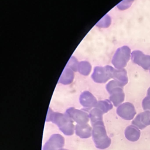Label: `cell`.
Segmentation results:
<instances>
[{"instance_id":"1","label":"cell","mask_w":150,"mask_h":150,"mask_svg":"<svg viewBox=\"0 0 150 150\" xmlns=\"http://www.w3.org/2000/svg\"><path fill=\"white\" fill-rule=\"evenodd\" d=\"M46 121H52L56 124L59 129L67 136L73 135L75 131L73 120L66 113L55 112L50 108H49Z\"/></svg>"},{"instance_id":"2","label":"cell","mask_w":150,"mask_h":150,"mask_svg":"<svg viewBox=\"0 0 150 150\" xmlns=\"http://www.w3.org/2000/svg\"><path fill=\"white\" fill-rule=\"evenodd\" d=\"M92 126L93 127L92 129V137L96 148L104 149L109 147L111 140L107 134L103 121L97 123Z\"/></svg>"},{"instance_id":"3","label":"cell","mask_w":150,"mask_h":150,"mask_svg":"<svg viewBox=\"0 0 150 150\" xmlns=\"http://www.w3.org/2000/svg\"><path fill=\"white\" fill-rule=\"evenodd\" d=\"M130 57L131 49L127 46H123L117 49L111 62L117 69H122L127 66Z\"/></svg>"},{"instance_id":"4","label":"cell","mask_w":150,"mask_h":150,"mask_svg":"<svg viewBox=\"0 0 150 150\" xmlns=\"http://www.w3.org/2000/svg\"><path fill=\"white\" fill-rule=\"evenodd\" d=\"M112 67L111 66H105L104 67L96 66L91 75L93 80L99 83H104L107 82L111 78V72Z\"/></svg>"},{"instance_id":"5","label":"cell","mask_w":150,"mask_h":150,"mask_svg":"<svg viewBox=\"0 0 150 150\" xmlns=\"http://www.w3.org/2000/svg\"><path fill=\"white\" fill-rule=\"evenodd\" d=\"M116 112L121 118L125 120H131L136 115L134 105L129 102L120 104L117 107Z\"/></svg>"},{"instance_id":"6","label":"cell","mask_w":150,"mask_h":150,"mask_svg":"<svg viewBox=\"0 0 150 150\" xmlns=\"http://www.w3.org/2000/svg\"><path fill=\"white\" fill-rule=\"evenodd\" d=\"M66 114L78 124H87L90 118L87 112L82 110L76 109L74 107L68 108L66 111Z\"/></svg>"},{"instance_id":"7","label":"cell","mask_w":150,"mask_h":150,"mask_svg":"<svg viewBox=\"0 0 150 150\" xmlns=\"http://www.w3.org/2000/svg\"><path fill=\"white\" fill-rule=\"evenodd\" d=\"M64 145V138L59 134H54L45 144L42 150H60Z\"/></svg>"},{"instance_id":"8","label":"cell","mask_w":150,"mask_h":150,"mask_svg":"<svg viewBox=\"0 0 150 150\" xmlns=\"http://www.w3.org/2000/svg\"><path fill=\"white\" fill-rule=\"evenodd\" d=\"M131 60L145 70L150 69V56L145 54L140 50H134L131 53Z\"/></svg>"},{"instance_id":"9","label":"cell","mask_w":150,"mask_h":150,"mask_svg":"<svg viewBox=\"0 0 150 150\" xmlns=\"http://www.w3.org/2000/svg\"><path fill=\"white\" fill-rule=\"evenodd\" d=\"M132 124L139 129H143L147 126L150 125V111H144L138 114L132 120Z\"/></svg>"},{"instance_id":"10","label":"cell","mask_w":150,"mask_h":150,"mask_svg":"<svg viewBox=\"0 0 150 150\" xmlns=\"http://www.w3.org/2000/svg\"><path fill=\"white\" fill-rule=\"evenodd\" d=\"M79 101L81 105L87 108L91 109L96 107L97 101L96 97L89 91H83L79 97Z\"/></svg>"},{"instance_id":"11","label":"cell","mask_w":150,"mask_h":150,"mask_svg":"<svg viewBox=\"0 0 150 150\" xmlns=\"http://www.w3.org/2000/svg\"><path fill=\"white\" fill-rule=\"evenodd\" d=\"M125 137L129 141L135 142L138 141L141 135L140 129L134 125L128 126L125 129Z\"/></svg>"},{"instance_id":"12","label":"cell","mask_w":150,"mask_h":150,"mask_svg":"<svg viewBox=\"0 0 150 150\" xmlns=\"http://www.w3.org/2000/svg\"><path fill=\"white\" fill-rule=\"evenodd\" d=\"M75 133L81 138H88L92 135V129L87 123L84 124H77L75 126Z\"/></svg>"},{"instance_id":"13","label":"cell","mask_w":150,"mask_h":150,"mask_svg":"<svg viewBox=\"0 0 150 150\" xmlns=\"http://www.w3.org/2000/svg\"><path fill=\"white\" fill-rule=\"evenodd\" d=\"M111 78L120 81L124 86L126 85L128 81L127 73L124 69H115L114 68H112L111 72Z\"/></svg>"},{"instance_id":"14","label":"cell","mask_w":150,"mask_h":150,"mask_svg":"<svg viewBox=\"0 0 150 150\" xmlns=\"http://www.w3.org/2000/svg\"><path fill=\"white\" fill-rule=\"evenodd\" d=\"M74 79V73L69 67L66 66L63 70L59 82L63 84H69L72 83Z\"/></svg>"},{"instance_id":"15","label":"cell","mask_w":150,"mask_h":150,"mask_svg":"<svg viewBox=\"0 0 150 150\" xmlns=\"http://www.w3.org/2000/svg\"><path fill=\"white\" fill-rule=\"evenodd\" d=\"M104 113L98 108L96 107L93 108L89 113V118L90 119L92 125L103 122V114Z\"/></svg>"},{"instance_id":"16","label":"cell","mask_w":150,"mask_h":150,"mask_svg":"<svg viewBox=\"0 0 150 150\" xmlns=\"http://www.w3.org/2000/svg\"><path fill=\"white\" fill-rule=\"evenodd\" d=\"M124 86L120 81L114 80L108 83L106 85V90L108 93L111 95L114 93L119 91H123V87Z\"/></svg>"},{"instance_id":"17","label":"cell","mask_w":150,"mask_h":150,"mask_svg":"<svg viewBox=\"0 0 150 150\" xmlns=\"http://www.w3.org/2000/svg\"><path fill=\"white\" fill-rule=\"evenodd\" d=\"M109 98L115 107H118L124 101L125 94L123 91H117L111 94Z\"/></svg>"},{"instance_id":"18","label":"cell","mask_w":150,"mask_h":150,"mask_svg":"<svg viewBox=\"0 0 150 150\" xmlns=\"http://www.w3.org/2000/svg\"><path fill=\"white\" fill-rule=\"evenodd\" d=\"M96 107L100 109L103 113H106L112 108V104L110 100L106 99L97 101Z\"/></svg>"},{"instance_id":"19","label":"cell","mask_w":150,"mask_h":150,"mask_svg":"<svg viewBox=\"0 0 150 150\" xmlns=\"http://www.w3.org/2000/svg\"><path fill=\"white\" fill-rule=\"evenodd\" d=\"M91 69L90 64L86 61H82L79 63L77 71L83 75L87 76L89 74Z\"/></svg>"},{"instance_id":"20","label":"cell","mask_w":150,"mask_h":150,"mask_svg":"<svg viewBox=\"0 0 150 150\" xmlns=\"http://www.w3.org/2000/svg\"><path fill=\"white\" fill-rule=\"evenodd\" d=\"M79 62L77 61V60L73 56H71L69 62L67 63V65L66 66L69 67L70 69H71L73 71H77L78 70V66H79Z\"/></svg>"},{"instance_id":"21","label":"cell","mask_w":150,"mask_h":150,"mask_svg":"<svg viewBox=\"0 0 150 150\" xmlns=\"http://www.w3.org/2000/svg\"><path fill=\"white\" fill-rule=\"evenodd\" d=\"M111 23V18L109 17L108 15H105L104 18H102L101 20L97 24L98 26L101 28H107L108 27Z\"/></svg>"},{"instance_id":"22","label":"cell","mask_w":150,"mask_h":150,"mask_svg":"<svg viewBox=\"0 0 150 150\" xmlns=\"http://www.w3.org/2000/svg\"><path fill=\"white\" fill-rule=\"evenodd\" d=\"M142 107L144 111H150V96H146L142 101Z\"/></svg>"},{"instance_id":"23","label":"cell","mask_w":150,"mask_h":150,"mask_svg":"<svg viewBox=\"0 0 150 150\" xmlns=\"http://www.w3.org/2000/svg\"><path fill=\"white\" fill-rule=\"evenodd\" d=\"M132 1H133V0H127V3L121 2L120 4H118L117 5V6L121 10L125 9L126 8H128L130 6V5L132 4Z\"/></svg>"},{"instance_id":"24","label":"cell","mask_w":150,"mask_h":150,"mask_svg":"<svg viewBox=\"0 0 150 150\" xmlns=\"http://www.w3.org/2000/svg\"><path fill=\"white\" fill-rule=\"evenodd\" d=\"M147 96H150V87L148 88V91H147Z\"/></svg>"},{"instance_id":"25","label":"cell","mask_w":150,"mask_h":150,"mask_svg":"<svg viewBox=\"0 0 150 150\" xmlns=\"http://www.w3.org/2000/svg\"><path fill=\"white\" fill-rule=\"evenodd\" d=\"M60 150H68V149H62Z\"/></svg>"},{"instance_id":"26","label":"cell","mask_w":150,"mask_h":150,"mask_svg":"<svg viewBox=\"0 0 150 150\" xmlns=\"http://www.w3.org/2000/svg\"><path fill=\"white\" fill-rule=\"evenodd\" d=\"M149 73H150V69H149Z\"/></svg>"}]
</instances>
